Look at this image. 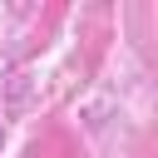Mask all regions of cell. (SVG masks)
<instances>
[{
	"instance_id": "obj_1",
	"label": "cell",
	"mask_w": 158,
	"mask_h": 158,
	"mask_svg": "<svg viewBox=\"0 0 158 158\" xmlns=\"http://www.w3.org/2000/svg\"><path fill=\"white\" fill-rule=\"evenodd\" d=\"M0 148H5V128H0Z\"/></svg>"
}]
</instances>
